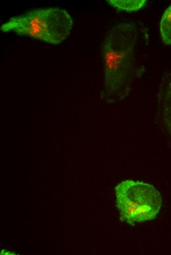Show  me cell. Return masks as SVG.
I'll use <instances>...</instances> for the list:
<instances>
[{"label": "cell", "mask_w": 171, "mask_h": 255, "mask_svg": "<svg viewBox=\"0 0 171 255\" xmlns=\"http://www.w3.org/2000/svg\"><path fill=\"white\" fill-rule=\"evenodd\" d=\"M138 29L133 22L118 23L107 32L102 46L104 90L111 102L125 98L137 76Z\"/></svg>", "instance_id": "obj_1"}, {"label": "cell", "mask_w": 171, "mask_h": 255, "mask_svg": "<svg viewBox=\"0 0 171 255\" xmlns=\"http://www.w3.org/2000/svg\"><path fill=\"white\" fill-rule=\"evenodd\" d=\"M72 19L59 7L39 8L11 18L0 27L3 32L12 31L51 45L59 44L70 34Z\"/></svg>", "instance_id": "obj_2"}, {"label": "cell", "mask_w": 171, "mask_h": 255, "mask_svg": "<svg viewBox=\"0 0 171 255\" xmlns=\"http://www.w3.org/2000/svg\"><path fill=\"white\" fill-rule=\"evenodd\" d=\"M120 220L133 225L154 219L161 208V196L151 184L125 180L115 188Z\"/></svg>", "instance_id": "obj_3"}, {"label": "cell", "mask_w": 171, "mask_h": 255, "mask_svg": "<svg viewBox=\"0 0 171 255\" xmlns=\"http://www.w3.org/2000/svg\"><path fill=\"white\" fill-rule=\"evenodd\" d=\"M158 116L171 136V73L162 76L158 92Z\"/></svg>", "instance_id": "obj_4"}, {"label": "cell", "mask_w": 171, "mask_h": 255, "mask_svg": "<svg viewBox=\"0 0 171 255\" xmlns=\"http://www.w3.org/2000/svg\"><path fill=\"white\" fill-rule=\"evenodd\" d=\"M159 30L164 44L171 46V4L166 8L162 16Z\"/></svg>", "instance_id": "obj_5"}, {"label": "cell", "mask_w": 171, "mask_h": 255, "mask_svg": "<svg viewBox=\"0 0 171 255\" xmlns=\"http://www.w3.org/2000/svg\"><path fill=\"white\" fill-rule=\"evenodd\" d=\"M106 1L110 5L116 9L127 12L138 11L147 2L145 0H108Z\"/></svg>", "instance_id": "obj_6"}]
</instances>
